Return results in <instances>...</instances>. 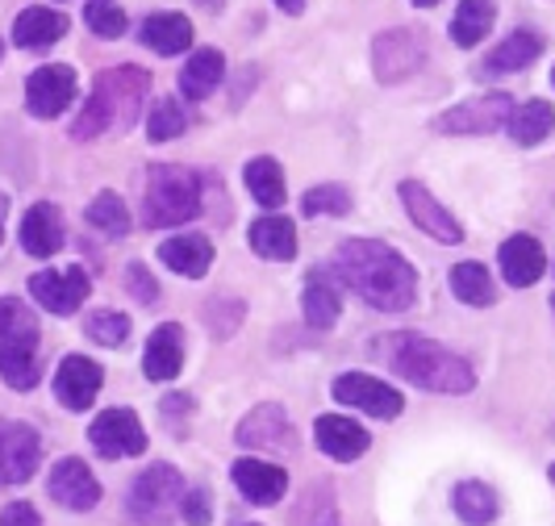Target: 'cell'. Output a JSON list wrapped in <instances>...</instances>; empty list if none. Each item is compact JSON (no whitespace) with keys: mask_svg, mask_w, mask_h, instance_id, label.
Instances as JSON below:
<instances>
[{"mask_svg":"<svg viewBox=\"0 0 555 526\" xmlns=\"http://www.w3.org/2000/svg\"><path fill=\"white\" fill-rule=\"evenodd\" d=\"M159 259L176 277L201 280L209 272V264H214V243L205 234H176V239H167L164 247H159Z\"/></svg>","mask_w":555,"mask_h":526,"instance_id":"24","label":"cell"},{"mask_svg":"<svg viewBox=\"0 0 555 526\" xmlns=\"http://www.w3.org/2000/svg\"><path fill=\"white\" fill-rule=\"evenodd\" d=\"M184 130H189V117L180 110V101H176V97H159L151 117H146V139L171 142V139H180Z\"/></svg>","mask_w":555,"mask_h":526,"instance_id":"37","label":"cell"},{"mask_svg":"<svg viewBox=\"0 0 555 526\" xmlns=\"http://www.w3.org/2000/svg\"><path fill=\"white\" fill-rule=\"evenodd\" d=\"M83 334H88L96 347H121V343L130 338V318L117 313V309H96V313H88Z\"/></svg>","mask_w":555,"mask_h":526,"instance_id":"38","label":"cell"},{"mask_svg":"<svg viewBox=\"0 0 555 526\" xmlns=\"http://www.w3.org/2000/svg\"><path fill=\"white\" fill-rule=\"evenodd\" d=\"M276 4L284 13H301V9H306V0H276Z\"/></svg>","mask_w":555,"mask_h":526,"instance_id":"44","label":"cell"},{"mask_svg":"<svg viewBox=\"0 0 555 526\" xmlns=\"http://www.w3.org/2000/svg\"><path fill=\"white\" fill-rule=\"evenodd\" d=\"M184 368V334L180 326H159V331L146 338V351H142V372L151 381H176Z\"/></svg>","mask_w":555,"mask_h":526,"instance_id":"23","label":"cell"},{"mask_svg":"<svg viewBox=\"0 0 555 526\" xmlns=\"http://www.w3.org/2000/svg\"><path fill=\"white\" fill-rule=\"evenodd\" d=\"M0 59H4V42H0Z\"/></svg>","mask_w":555,"mask_h":526,"instance_id":"48","label":"cell"},{"mask_svg":"<svg viewBox=\"0 0 555 526\" xmlns=\"http://www.w3.org/2000/svg\"><path fill=\"white\" fill-rule=\"evenodd\" d=\"M0 243H4V230H0Z\"/></svg>","mask_w":555,"mask_h":526,"instance_id":"49","label":"cell"},{"mask_svg":"<svg viewBox=\"0 0 555 526\" xmlns=\"http://www.w3.org/2000/svg\"><path fill=\"white\" fill-rule=\"evenodd\" d=\"M505 130H509V139L514 142L534 146V142H543L555 130V110L547 105V101H530V105H522V110H514V117H509Z\"/></svg>","mask_w":555,"mask_h":526,"instance_id":"32","label":"cell"},{"mask_svg":"<svg viewBox=\"0 0 555 526\" xmlns=\"http://www.w3.org/2000/svg\"><path fill=\"white\" fill-rule=\"evenodd\" d=\"M222 76H225V55L214 51V47H201V51L184 63V72H180V92H184L189 101H205V97H214V88L222 84Z\"/></svg>","mask_w":555,"mask_h":526,"instance_id":"27","label":"cell"},{"mask_svg":"<svg viewBox=\"0 0 555 526\" xmlns=\"http://www.w3.org/2000/svg\"><path fill=\"white\" fill-rule=\"evenodd\" d=\"M29 293L42 309H51L59 318L76 313L88 302V272L83 268H47V272H34L29 277Z\"/></svg>","mask_w":555,"mask_h":526,"instance_id":"9","label":"cell"},{"mask_svg":"<svg viewBox=\"0 0 555 526\" xmlns=\"http://www.w3.org/2000/svg\"><path fill=\"white\" fill-rule=\"evenodd\" d=\"M301 209H306L309 218H322V214L343 218V214H351V193H347L343 184H318V189H309L306 193Z\"/></svg>","mask_w":555,"mask_h":526,"instance_id":"40","label":"cell"},{"mask_svg":"<svg viewBox=\"0 0 555 526\" xmlns=\"http://www.w3.org/2000/svg\"><path fill=\"white\" fill-rule=\"evenodd\" d=\"M426 59V38L417 29H385L372 42V72L380 84H401L410 80Z\"/></svg>","mask_w":555,"mask_h":526,"instance_id":"6","label":"cell"},{"mask_svg":"<svg viewBox=\"0 0 555 526\" xmlns=\"http://www.w3.org/2000/svg\"><path fill=\"white\" fill-rule=\"evenodd\" d=\"M243 180H247V193L263 205V209H280L284 205V171H280L276 159H268V155H259V159H250L247 171H243Z\"/></svg>","mask_w":555,"mask_h":526,"instance_id":"30","label":"cell"},{"mask_svg":"<svg viewBox=\"0 0 555 526\" xmlns=\"http://www.w3.org/2000/svg\"><path fill=\"white\" fill-rule=\"evenodd\" d=\"M0 526H42V518H38V510L29 501H9L0 510Z\"/></svg>","mask_w":555,"mask_h":526,"instance_id":"43","label":"cell"},{"mask_svg":"<svg viewBox=\"0 0 555 526\" xmlns=\"http://www.w3.org/2000/svg\"><path fill=\"white\" fill-rule=\"evenodd\" d=\"M88 439H92V447L105 460H121V456H142L146 451V431H142L134 410H105L88 426Z\"/></svg>","mask_w":555,"mask_h":526,"instance_id":"11","label":"cell"},{"mask_svg":"<svg viewBox=\"0 0 555 526\" xmlns=\"http://www.w3.org/2000/svg\"><path fill=\"white\" fill-rule=\"evenodd\" d=\"M498 259H501V277H505V284H514V288H530L534 280L543 277V268H547V255L539 247V239H530V234L505 239Z\"/></svg>","mask_w":555,"mask_h":526,"instance_id":"21","label":"cell"},{"mask_svg":"<svg viewBox=\"0 0 555 526\" xmlns=\"http://www.w3.org/2000/svg\"><path fill=\"white\" fill-rule=\"evenodd\" d=\"M410 4H417V9H430V4H439V0H410Z\"/></svg>","mask_w":555,"mask_h":526,"instance_id":"46","label":"cell"},{"mask_svg":"<svg viewBox=\"0 0 555 526\" xmlns=\"http://www.w3.org/2000/svg\"><path fill=\"white\" fill-rule=\"evenodd\" d=\"M514 117V97L509 92H485V97H473L455 110H447L435 126L443 134H493L501 126H509Z\"/></svg>","mask_w":555,"mask_h":526,"instance_id":"7","label":"cell"},{"mask_svg":"<svg viewBox=\"0 0 555 526\" xmlns=\"http://www.w3.org/2000/svg\"><path fill=\"white\" fill-rule=\"evenodd\" d=\"M313 435H318V447H322L331 460H338V464L360 460L363 451L372 447L367 431L356 426L351 418H343V414H322L318 422H313Z\"/></svg>","mask_w":555,"mask_h":526,"instance_id":"19","label":"cell"},{"mask_svg":"<svg viewBox=\"0 0 555 526\" xmlns=\"http://www.w3.org/2000/svg\"><path fill=\"white\" fill-rule=\"evenodd\" d=\"M401 205H405V214L414 218L417 230H426L430 239H439V243H460L464 239V230L455 222V214L435 201V193L422 184V180H401Z\"/></svg>","mask_w":555,"mask_h":526,"instance_id":"13","label":"cell"},{"mask_svg":"<svg viewBox=\"0 0 555 526\" xmlns=\"http://www.w3.org/2000/svg\"><path fill=\"white\" fill-rule=\"evenodd\" d=\"M4 209H9V201H4V193H0V218H4Z\"/></svg>","mask_w":555,"mask_h":526,"instance_id":"47","label":"cell"},{"mask_svg":"<svg viewBox=\"0 0 555 526\" xmlns=\"http://www.w3.org/2000/svg\"><path fill=\"white\" fill-rule=\"evenodd\" d=\"M196 4H205V9H222L225 0H196Z\"/></svg>","mask_w":555,"mask_h":526,"instance_id":"45","label":"cell"},{"mask_svg":"<svg viewBox=\"0 0 555 526\" xmlns=\"http://www.w3.org/2000/svg\"><path fill=\"white\" fill-rule=\"evenodd\" d=\"M63 34H67V17L63 13L47 9V4H29V9H22V17L13 22V47L47 51V47H55Z\"/></svg>","mask_w":555,"mask_h":526,"instance_id":"22","label":"cell"},{"mask_svg":"<svg viewBox=\"0 0 555 526\" xmlns=\"http://www.w3.org/2000/svg\"><path fill=\"white\" fill-rule=\"evenodd\" d=\"M334 401H343V406H356L363 414L372 418H397L401 414V393L385 381H376V376H367V372H343L338 381H334Z\"/></svg>","mask_w":555,"mask_h":526,"instance_id":"12","label":"cell"},{"mask_svg":"<svg viewBox=\"0 0 555 526\" xmlns=\"http://www.w3.org/2000/svg\"><path fill=\"white\" fill-rule=\"evenodd\" d=\"M372 347H376V356H385V363H389L401 381L426 388V393L460 397V393H473L476 385L473 363L460 360L455 351H447L443 343H435V338H422V334H385Z\"/></svg>","mask_w":555,"mask_h":526,"instance_id":"2","label":"cell"},{"mask_svg":"<svg viewBox=\"0 0 555 526\" xmlns=\"http://www.w3.org/2000/svg\"><path fill=\"white\" fill-rule=\"evenodd\" d=\"M326 526H334V523H326Z\"/></svg>","mask_w":555,"mask_h":526,"instance_id":"53","label":"cell"},{"mask_svg":"<svg viewBox=\"0 0 555 526\" xmlns=\"http://www.w3.org/2000/svg\"><path fill=\"white\" fill-rule=\"evenodd\" d=\"M230 476H234L238 493L250 505H276L284 498V489H288V472L280 469V464H268V460H238L230 469Z\"/></svg>","mask_w":555,"mask_h":526,"instance_id":"17","label":"cell"},{"mask_svg":"<svg viewBox=\"0 0 555 526\" xmlns=\"http://www.w3.org/2000/svg\"><path fill=\"white\" fill-rule=\"evenodd\" d=\"M201 214V176L189 167L155 164L146 171V189H142V222L151 230L167 226H184Z\"/></svg>","mask_w":555,"mask_h":526,"instance_id":"4","label":"cell"},{"mask_svg":"<svg viewBox=\"0 0 555 526\" xmlns=\"http://www.w3.org/2000/svg\"><path fill=\"white\" fill-rule=\"evenodd\" d=\"M47 489L63 510H92L101 501V480L92 476V469L83 460H59L51 469Z\"/></svg>","mask_w":555,"mask_h":526,"instance_id":"15","label":"cell"},{"mask_svg":"<svg viewBox=\"0 0 555 526\" xmlns=\"http://www.w3.org/2000/svg\"><path fill=\"white\" fill-rule=\"evenodd\" d=\"M151 92V76L142 67H109L92 80V92L83 101L80 117L72 126V139L92 142L101 134H121L139 121L142 105Z\"/></svg>","mask_w":555,"mask_h":526,"instance_id":"3","label":"cell"},{"mask_svg":"<svg viewBox=\"0 0 555 526\" xmlns=\"http://www.w3.org/2000/svg\"><path fill=\"white\" fill-rule=\"evenodd\" d=\"M539 55H543V38H539L534 29H514V34L501 42L498 51L489 55L485 72H493V76H505V72H522V67H530V63H534Z\"/></svg>","mask_w":555,"mask_h":526,"instance_id":"28","label":"cell"},{"mask_svg":"<svg viewBox=\"0 0 555 526\" xmlns=\"http://www.w3.org/2000/svg\"><path fill=\"white\" fill-rule=\"evenodd\" d=\"M88 226H96L101 234H113V239H126L130 234V209H126V201L117 193H101L92 196V205H88Z\"/></svg>","mask_w":555,"mask_h":526,"instance_id":"35","label":"cell"},{"mask_svg":"<svg viewBox=\"0 0 555 526\" xmlns=\"http://www.w3.org/2000/svg\"><path fill=\"white\" fill-rule=\"evenodd\" d=\"M76 101V72L67 63H47L26 80V110L51 121Z\"/></svg>","mask_w":555,"mask_h":526,"instance_id":"10","label":"cell"},{"mask_svg":"<svg viewBox=\"0 0 555 526\" xmlns=\"http://www.w3.org/2000/svg\"><path fill=\"white\" fill-rule=\"evenodd\" d=\"M250 251L259 259L288 264L297 255V226L288 222V218H259V222H250Z\"/></svg>","mask_w":555,"mask_h":526,"instance_id":"26","label":"cell"},{"mask_svg":"<svg viewBox=\"0 0 555 526\" xmlns=\"http://www.w3.org/2000/svg\"><path fill=\"white\" fill-rule=\"evenodd\" d=\"M142 47H151L155 55H180L193 47V22L180 13H151L142 22Z\"/></svg>","mask_w":555,"mask_h":526,"instance_id":"25","label":"cell"},{"mask_svg":"<svg viewBox=\"0 0 555 526\" xmlns=\"http://www.w3.org/2000/svg\"><path fill=\"white\" fill-rule=\"evenodd\" d=\"M493 17H498L493 0H460V9H455V17H451V38H455L460 47H476V42L493 29Z\"/></svg>","mask_w":555,"mask_h":526,"instance_id":"31","label":"cell"},{"mask_svg":"<svg viewBox=\"0 0 555 526\" xmlns=\"http://www.w3.org/2000/svg\"><path fill=\"white\" fill-rule=\"evenodd\" d=\"M180 518H184L189 526L214 523V501H209V493H205V489H189L184 501H180Z\"/></svg>","mask_w":555,"mask_h":526,"instance_id":"41","label":"cell"},{"mask_svg":"<svg viewBox=\"0 0 555 526\" xmlns=\"http://www.w3.org/2000/svg\"><path fill=\"white\" fill-rule=\"evenodd\" d=\"M184 480L171 464H151L130 485V518L139 526H167L180 514Z\"/></svg>","mask_w":555,"mask_h":526,"instance_id":"5","label":"cell"},{"mask_svg":"<svg viewBox=\"0 0 555 526\" xmlns=\"http://www.w3.org/2000/svg\"><path fill=\"white\" fill-rule=\"evenodd\" d=\"M83 26L96 38H121L126 34V13L113 0H88L83 4Z\"/></svg>","mask_w":555,"mask_h":526,"instance_id":"39","label":"cell"},{"mask_svg":"<svg viewBox=\"0 0 555 526\" xmlns=\"http://www.w3.org/2000/svg\"><path fill=\"white\" fill-rule=\"evenodd\" d=\"M42 460V439L29 422L0 418V485H26Z\"/></svg>","mask_w":555,"mask_h":526,"instance_id":"8","label":"cell"},{"mask_svg":"<svg viewBox=\"0 0 555 526\" xmlns=\"http://www.w3.org/2000/svg\"><path fill=\"white\" fill-rule=\"evenodd\" d=\"M451 288L464 305H493L498 293H493V277L480 268V264H455L451 272Z\"/></svg>","mask_w":555,"mask_h":526,"instance_id":"36","label":"cell"},{"mask_svg":"<svg viewBox=\"0 0 555 526\" xmlns=\"http://www.w3.org/2000/svg\"><path fill=\"white\" fill-rule=\"evenodd\" d=\"M238 444L243 447H268V451H293L297 447V431L288 426V414L280 406H259L243 418L238 426Z\"/></svg>","mask_w":555,"mask_h":526,"instance_id":"18","label":"cell"},{"mask_svg":"<svg viewBox=\"0 0 555 526\" xmlns=\"http://www.w3.org/2000/svg\"><path fill=\"white\" fill-rule=\"evenodd\" d=\"M67 230H63V214L51 201H38L29 205V214L22 218V247L34 255V259H51L59 247H63Z\"/></svg>","mask_w":555,"mask_h":526,"instance_id":"20","label":"cell"},{"mask_svg":"<svg viewBox=\"0 0 555 526\" xmlns=\"http://www.w3.org/2000/svg\"><path fill=\"white\" fill-rule=\"evenodd\" d=\"M105 385V372H101V363L96 360H83V356H67V360L59 363L55 372V397L63 410H88L92 401H96V393Z\"/></svg>","mask_w":555,"mask_h":526,"instance_id":"14","label":"cell"},{"mask_svg":"<svg viewBox=\"0 0 555 526\" xmlns=\"http://www.w3.org/2000/svg\"><path fill=\"white\" fill-rule=\"evenodd\" d=\"M552 309H555V293H552Z\"/></svg>","mask_w":555,"mask_h":526,"instance_id":"50","label":"cell"},{"mask_svg":"<svg viewBox=\"0 0 555 526\" xmlns=\"http://www.w3.org/2000/svg\"><path fill=\"white\" fill-rule=\"evenodd\" d=\"M498 493L489 489V485H480V480H464L460 489H455V514L464 518L468 526H489L498 518Z\"/></svg>","mask_w":555,"mask_h":526,"instance_id":"33","label":"cell"},{"mask_svg":"<svg viewBox=\"0 0 555 526\" xmlns=\"http://www.w3.org/2000/svg\"><path fill=\"white\" fill-rule=\"evenodd\" d=\"M126 284H130V297L142 305H155L159 302V284H155V277L142 268V264H130V272H126Z\"/></svg>","mask_w":555,"mask_h":526,"instance_id":"42","label":"cell"},{"mask_svg":"<svg viewBox=\"0 0 555 526\" xmlns=\"http://www.w3.org/2000/svg\"><path fill=\"white\" fill-rule=\"evenodd\" d=\"M301 313L313 331H331L343 313V284L331 277V268H313L301 293Z\"/></svg>","mask_w":555,"mask_h":526,"instance_id":"16","label":"cell"},{"mask_svg":"<svg viewBox=\"0 0 555 526\" xmlns=\"http://www.w3.org/2000/svg\"><path fill=\"white\" fill-rule=\"evenodd\" d=\"M17 343H38V318L29 313L26 302L4 297L0 302V351L17 347Z\"/></svg>","mask_w":555,"mask_h":526,"instance_id":"34","label":"cell"},{"mask_svg":"<svg viewBox=\"0 0 555 526\" xmlns=\"http://www.w3.org/2000/svg\"><path fill=\"white\" fill-rule=\"evenodd\" d=\"M331 277L380 313H401L417 297V272L410 268V259H401V251L376 239L343 243L331 259Z\"/></svg>","mask_w":555,"mask_h":526,"instance_id":"1","label":"cell"},{"mask_svg":"<svg viewBox=\"0 0 555 526\" xmlns=\"http://www.w3.org/2000/svg\"><path fill=\"white\" fill-rule=\"evenodd\" d=\"M0 381L17 393H29V388L42 381V360H38V343H17V347H4L0 351Z\"/></svg>","mask_w":555,"mask_h":526,"instance_id":"29","label":"cell"},{"mask_svg":"<svg viewBox=\"0 0 555 526\" xmlns=\"http://www.w3.org/2000/svg\"><path fill=\"white\" fill-rule=\"evenodd\" d=\"M552 480H555V469H552Z\"/></svg>","mask_w":555,"mask_h":526,"instance_id":"52","label":"cell"},{"mask_svg":"<svg viewBox=\"0 0 555 526\" xmlns=\"http://www.w3.org/2000/svg\"><path fill=\"white\" fill-rule=\"evenodd\" d=\"M552 84H555V72H552Z\"/></svg>","mask_w":555,"mask_h":526,"instance_id":"51","label":"cell"}]
</instances>
